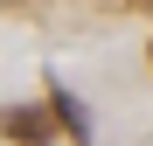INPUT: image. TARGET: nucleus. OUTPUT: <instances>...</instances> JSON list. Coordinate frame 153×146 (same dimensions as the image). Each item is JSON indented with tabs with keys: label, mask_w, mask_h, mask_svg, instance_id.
<instances>
[{
	"label": "nucleus",
	"mask_w": 153,
	"mask_h": 146,
	"mask_svg": "<svg viewBox=\"0 0 153 146\" xmlns=\"http://www.w3.org/2000/svg\"><path fill=\"white\" fill-rule=\"evenodd\" d=\"M0 132H7L14 146H49V139H56V111H42V104H7V111H0Z\"/></svg>",
	"instance_id": "f257e3e1"
},
{
	"label": "nucleus",
	"mask_w": 153,
	"mask_h": 146,
	"mask_svg": "<svg viewBox=\"0 0 153 146\" xmlns=\"http://www.w3.org/2000/svg\"><path fill=\"white\" fill-rule=\"evenodd\" d=\"M49 111H56V125H63L76 146H91V118H84V104H76L70 90H56V97H49Z\"/></svg>",
	"instance_id": "f03ea898"
}]
</instances>
